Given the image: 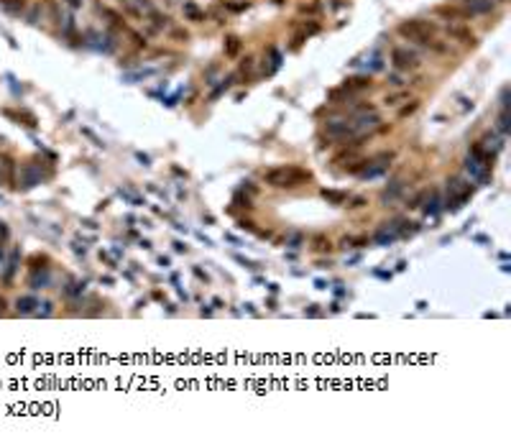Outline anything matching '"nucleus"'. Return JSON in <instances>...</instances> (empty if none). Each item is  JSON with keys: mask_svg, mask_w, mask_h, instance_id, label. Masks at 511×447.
Segmentation results:
<instances>
[{"mask_svg": "<svg viewBox=\"0 0 511 447\" xmlns=\"http://www.w3.org/2000/svg\"><path fill=\"white\" fill-rule=\"evenodd\" d=\"M407 95L402 92V95H391V97H386V105H399V100H404Z\"/></svg>", "mask_w": 511, "mask_h": 447, "instance_id": "12", "label": "nucleus"}, {"mask_svg": "<svg viewBox=\"0 0 511 447\" xmlns=\"http://www.w3.org/2000/svg\"><path fill=\"white\" fill-rule=\"evenodd\" d=\"M66 3H69V5H79V3H82V0H66Z\"/></svg>", "mask_w": 511, "mask_h": 447, "instance_id": "17", "label": "nucleus"}, {"mask_svg": "<svg viewBox=\"0 0 511 447\" xmlns=\"http://www.w3.org/2000/svg\"><path fill=\"white\" fill-rule=\"evenodd\" d=\"M309 176L312 174L299 166H276L263 174V182L276 189H292V187H299L302 182H309Z\"/></svg>", "mask_w": 511, "mask_h": 447, "instance_id": "1", "label": "nucleus"}, {"mask_svg": "<svg viewBox=\"0 0 511 447\" xmlns=\"http://www.w3.org/2000/svg\"><path fill=\"white\" fill-rule=\"evenodd\" d=\"M363 205H366V199L358 197V199H353V205H348V207H363Z\"/></svg>", "mask_w": 511, "mask_h": 447, "instance_id": "15", "label": "nucleus"}, {"mask_svg": "<svg viewBox=\"0 0 511 447\" xmlns=\"http://www.w3.org/2000/svg\"><path fill=\"white\" fill-rule=\"evenodd\" d=\"M33 299H18V312H31L33 309Z\"/></svg>", "mask_w": 511, "mask_h": 447, "instance_id": "10", "label": "nucleus"}, {"mask_svg": "<svg viewBox=\"0 0 511 447\" xmlns=\"http://www.w3.org/2000/svg\"><path fill=\"white\" fill-rule=\"evenodd\" d=\"M322 197L327 199V202H332V205H343V202H348V194H345V192H330V189H325Z\"/></svg>", "mask_w": 511, "mask_h": 447, "instance_id": "6", "label": "nucleus"}, {"mask_svg": "<svg viewBox=\"0 0 511 447\" xmlns=\"http://www.w3.org/2000/svg\"><path fill=\"white\" fill-rule=\"evenodd\" d=\"M435 23H427V20H419V18H414V20H404L402 26H399V33H402L404 38H409V41H419V43H432V33H435Z\"/></svg>", "mask_w": 511, "mask_h": 447, "instance_id": "2", "label": "nucleus"}, {"mask_svg": "<svg viewBox=\"0 0 511 447\" xmlns=\"http://www.w3.org/2000/svg\"><path fill=\"white\" fill-rule=\"evenodd\" d=\"M315 243H317V245H315V251H325V248H330V243L325 245V238H322V235H320V238H317Z\"/></svg>", "mask_w": 511, "mask_h": 447, "instance_id": "13", "label": "nucleus"}, {"mask_svg": "<svg viewBox=\"0 0 511 447\" xmlns=\"http://www.w3.org/2000/svg\"><path fill=\"white\" fill-rule=\"evenodd\" d=\"M5 235H8V230H5V225H3V222H0V240H3Z\"/></svg>", "mask_w": 511, "mask_h": 447, "instance_id": "16", "label": "nucleus"}, {"mask_svg": "<svg viewBox=\"0 0 511 447\" xmlns=\"http://www.w3.org/2000/svg\"><path fill=\"white\" fill-rule=\"evenodd\" d=\"M0 3H3V5H5L8 10H13V13L23 8V0H0Z\"/></svg>", "mask_w": 511, "mask_h": 447, "instance_id": "9", "label": "nucleus"}, {"mask_svg": "<svg viewBox=\"0 0 511 447\" xmlns=\"http://www.w3.org/2000/svg\"><path fill=\"white\" fill-rule=\"evenodd\" d=\"M414 110H417V102H412V105H407V107L402 110V118H407L409 113H414Z\"/></svg>", "mask_w": 511, "mask_h": 447, "instance_id": "14", "label": "nucleus"}, {"mask_svg": "<svg viewBox=\"0 0 511 447\" xmlns=\"http://www.w3.org/2000/svg\"><path fill=\"white\" fill-rule=\"evenodd\" d=\"M448 184H450L448 187V207H453V210L463 207V202H468V199H471L473 187L460 182V179H453V182H448Z\"/></svg>", "mask_w": 511, "mask_h": 447, "instance_id": "3", "label": "nucleus"}, {"mask_svg": "<svg viewBox=\"0 0 511 447\" xmlns=\"http://www.w3.org/2000/svg\"><path fill=\"white\" fill-rule=\"evenodd\" d=\"M391 61H394L396 69H402V72H412V69L419 66V56L414 51H409V49H402V46L391 51Z\"/></svg>", "mask_w": 511, "mask_h": 447, "instance_id": "4", "label": "nucleus"}, {"mask_svg": "<svg viewBox=\"0 0 511 447\" xmlns=\"http://www.w3.org/2000/svg\"><path fill=\"white\" fill-rule=\"evenodd\" d=\"M184 10H187V13H189V15H192V18H194V20H202V13H199V10H197V8H194V5H187V8H184Z\"/></svg>", "mask_w": 511, "mask_h": 447, "instance_id": "11", "label": "nucleus"}, {"mask_svg": "<svg viewBox=\"0 0 511 447\" xmlns=\"http://www.w3.org/2000/svg\"><path fill=\"white\" fill-rule=\"evenodd\" d=\"M366 87H371L368 79H350V82H345V89H366Z\"/></svg>", "mask_w": 511, "mask_h": 447, "instance_id": "7", "label": "nucleus"}, {"mask_svg": "<svg viewBox=\"0 0 511 447\" xmlns=\"http://www.w3.org/2000/svg\"><path fill=\"white\" fill-rule=\"evenodd\" d=\"M450 36L460 38L463 43H473V41H476V36H473L468 28H463V26H450Z\"/></svg>", "mask_w": 511, "mask_h": 447, "instance_id": "5", "label": "nucleus"}, {"mask_svg": "<svg viewBox=\"0 0 511 447\" xmlns=\"http://www.w3.org/2000/svg\"><path fill=\"white\" fill-rule=\"evenodd\" d=\"M238 49H240V41H238L235 36H230V38H228V46H225V51H228L230 56H235V54H238Z\"/></svg>", "mask_w": 511, "mask_h": 447, "instance_id": "8", "label": "nucleus"}]
</instances>
